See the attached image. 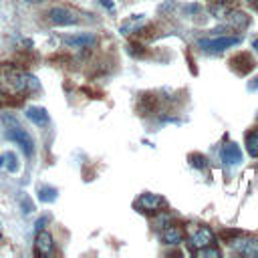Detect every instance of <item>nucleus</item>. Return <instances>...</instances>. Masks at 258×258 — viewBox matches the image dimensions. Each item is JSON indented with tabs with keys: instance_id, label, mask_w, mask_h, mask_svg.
Segmentation results:
<instances>
[{
	"instance_id": "f257e3e1",
	"label": "nucleus",
	"mask_w": 258,
	"mask_h": 258,
	"mask_svg": "<svg viewBox=\"0 0 258 258\" xmlns=\"http://www.w3.org/2000/svg\"><path fill=\"white\" fill-rule=\"evenodd\" d=\"M28 89V75L18 69L16 64H2L0 67V91L6 95H22Z\"/></svg>"
},
{
	"instance_id": "f03ea898",
	"label": "nucleus",
	"mask_w": 258,
	"mask_h": 258,
	"mask_svg": "<svg viewBox=\"0 0 258 258\" xmlns=\"http://www.w3.org/2000/svg\"><path fill=\"white\" fill-rule=\"evenodd\" d=\"M2 121L6 125V137L10 141H14L16 145H20V149L24 151L26 157H32L34 155V139L30 137V133L26 129H22L12 115H2Z\"/></svg>"
},
{
	"instance_id": "7ed1b4c3",
	"label": "nucleus",
	"mask_w": 258,
	"mask_h": 258,
	"mask_svg": "<svg viewBox=\"0 0 258 258\" xmlns=\"http://www.w3.org/2000/svg\"><path fill=\"white\" fill-rule=\"evenodd\" d=\"M216 242V236H214V232L208 228V226H198V228H194V232H191V236H189V248L196 252V250H200V248H204V246H212Z\"/></svg>"
},
{
	"instance_id": "20e7f679",
	"label": "nucleus",
	"mask_w": 258,
	"mask_h": 258,
	"mask_svg": "<svg viewBox=\"0 0 258 258\" xmlns=\"http://www.w3.org/2000/svg\"><path fill=\"white\" fill-rule=\"evenodd\" d=\"M238 42H240L238 36H220V38H202L200 46L204 50H210V52H220V50H226Z\"/></svg>"
},
{
	"instance_id": "39448f33",
	"label": "nucleus",
	"mask_w": 258,
	"mask_h": 258,
	"mask_svg": "<svg viewBox=\"0 0 258 258\" xmlns=\"http://www.w3.org/2000/svg\"><path fill=\"white\" fill-rule=\"evenodd\" d=\"M161 206H165V200L157 194H141L139 200L135 202V208L139 212H145V214H151V212H157Z\"/></svg>"
},
{
	"instance_id": "423d86ee",
	"label": "nucleus",
	"mask_w": 258,
	"mask_h": 258,
	"mask_svg": "<svg viewBox=\"0 0 258 258\" xmlns=\"http://www.w3.org/2000/svg\"><path fill=\"white\" fill-rule=\"evenodd\" d=\"M230 248L242 256H258V238H236L228 242Z\"/></svg>"
},
{
	"instance_id": "0eeeda50",
	"label": "nucleus",
	"mask_w": 258,
	"mask_h": 258,
	"mask_svg": "<svg viewBox=\"0 0 258 258\" xmlns=\"http://www.w3.org/2000/svg\"><path fill=\"white\" fill-rule=\"evenodd\" d=\"M48 20L50 22H54V24H60V26H71V24H77V16L71 12V10H67V8H60V6H54V8H50L48 10Z\"/></svg>"
},
{
	"instance_id": "6e6552de",
	"label": "nucleus",
	"mask_w": 258,
	"mask_h": 258,
	"mask_svg": "<svg viewBox=\"0 0 258 258\" xmlns=\"http://www.w3.org/2000/svg\"><path fill=\"white\" fill-rule=\"evenodd\" d=\"M220 157H222V161H224L226 165H238V163L242 161V151H240V147H238L236 143L228 141V143L222 145Z\"/></svg>"
},
{
	"instance_id": "1a4fd4ad",
	"label": "nucleus",
	"mask_w": 258,
	"mask_h": 258,
	"mask_svg": "<svg viewBox=\"0 0 258 258\" xmlns=\"http://www.w3.org/2000/svg\"><path fill=\"white\" fill-rule=\"evenodd\" d=\"M34 248L38 256H48L52 252V236L46 230H38L36 232V240H34Z\"/></svg>"
},
{
	"instance_id": "9d476101",
	"label": "nucleus",
	"mask_w": 258,
	"mask_h": 258,
	"mask_svg": "<svg viewBox=\"0 0 258 258\" xmlns=\"http://www.w3.org/2000/svg\"><path fill=\"white\" fill-rule=\"evenodd\" d=\"M24 115H26V119L28 121H32L34 125H38V127H44L46 123H48V111L44 109V107H26V111H24Z\"/></svg>"
},
{
	"instance_id": "9b49d317",
	"label": "nucleus",
	"mask_w": 258,
	"mask_h": 258,
	"mask_svg": "<svg viewBox=\"0 0 258 258\" xmlns=\"http://www.w3.org/2000/svg\"><path fill=\"white\" fill-rule=\"evenodd\" d=\"M161 240L165 244H179L183 242V230L177 226H165L161 232Z\"/></svg>"
},
{
	"instance_id": "f8f14e48",
	"label": "nucleus",
	"mask_w": 258,
	"mask_h": 258,
	"mask_svg": "<svg viewBox=\"0 0 258 258\" xmlns=\"http://www.w3.org/2000/svg\"><path fill=\"white\" fill-rule=\"evenodd\" d=\"M95 42L93 34H77V36H64V44L73 46V48H85L89 44Z\"/></svg>"
},
{
	"instance_id": "ddd939ff",
	"label": "nucleus",
	"mask_w": 258,
	"mask_h": 258,
	"mask_svg": "<svg viewBox=\"0 0 258 258\" xmlns=\"http://www.w3.org/2000/svg\"><path fill=\"white\" fill-rule=\"evenodd\" d=\"M0 167L10 171V173H16L20 169V163H18V157L12 153V151H6L0 155Z\"/></svg>"
},
{
	"instance_id": "4468645a",
	"label": "nucleus",
	"mask_w": 258,
	"mask_h": 258,
	"mask_svg": "<svg viewBox=\"0 0 258 258\" xmlns=\"http://www.w3.org/2000/svg\"><path fill=\"white\" fill-rule=\"evenodd\" d=\"M246 149L252 157H258V129L246 133Z\"/></svg>"
},
{
	"instance_id": "2eb2a0df",
	"label": "nucleus",
	"mask_w": 258,
	"mask_h": 258,
	"mask_svg": "<svg viewBox=\"0 0 258 258\" xmlns=\"http://www.w3.org/2000/svg\"><path fill=\"white\" fill-rule=\"evenodd\" d=\"M38 198L42 202H54L56 200V187H50V185H42L38 189Z\"/></svg>"
},
{
	"instance_id": "dca6fc26",
	"label": "nucleus",
	"mask_w": 258,
	"mask_h": 258,
	"mask_svg": "<svg viewBox=\"0 0 258 258\" xmlns=\"http://www.w3.org/2000/svg\"><path fill=\"white\" fill-rule=\"evenodd\" d=\"M196 254H198V256H204V258H206V256H216V258H218V256H220V250H218V248H212V246H204V248L196 250Z\"/></svg>"
},
{
	"instance_id": "f3484780",
	"label": "nucleus",
	"mask_w": 258,
	"mask_h": 258,
	"mask_svg": "<svg viewBox=\"0 0 258 258\" xmlns=\"http://www.w3.org/2000/svg\"><path fill=\"white\" fill-rule=\"evenodd\" d=\"M232 18V24H236V26H244V24H248V18L242 14V12H236V14H230Z\"/></svg>"
},
{
	"instance_id": "a211bd4d",
	"label": "nucleus",
	"mask_w": 258,
	"mask_h": 258,
	"mask_svg": "<svg viewBox=\"0 0 258 258\" xmlns=\"http://www.w3.org/2000/svg\"><path fill=\"white\" fill-rule=\"evenodd\" d=\"M189 159H191V165H194V167H206V165H208V163H206L208 159H206L204 155H198V153H196V155H191Z\"/></svg>"
},
{
	"instance_id": "6ab92c4d",
	"label": "nucleus",
	"mask_w": 258,
	"mask_h": 258,
	"mask_svg": "<svg viewBox=\"0 0 258 258\" xmlns=\"http://www.w3.org/2000/svg\"><path fill=\"white\" fill-rule=\"evenodd\" d=\"M46 222H48V218H40V220H38V222H36V224H34V230H36V232H38V230H42V228H44V224H46Z\"/></svg>"
},
{
	"instance_id": "aec40b11",
	"label": "nucleus",
	"mask_w": 258,
	"mask_h": 258,
	"mask_svg": "<svg viewBox=\"0 0 258 258\" xmlns=\"http://www.w3.org/2000/svg\"><path fill=\"white\" fill-rule=\"evenodd\" d=\"M99 2H101V4H103L107 10H115V4H113L111 0H99Z\"/></svg>"
},
{
	"instance_id": "412c9836",
	"label": "nucleus",
	"mask_w": 258,
	"mask_h": 258,
	"mask_svg": "<svg viewBox=\"0 0 258 258\" xmlns=\"http://www.w3.org/2000/svg\"><path fill=\"white\" fill-rule=\"evenodd\" d=\"M252 46H254V48H256V52H258V38H256V40L252 42Z\"/></svg>"
}]
</instances>
